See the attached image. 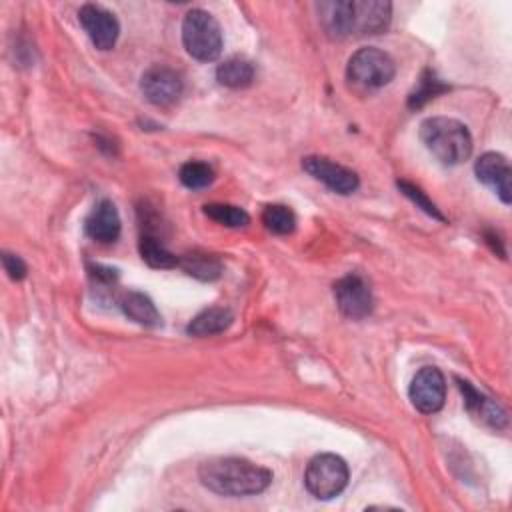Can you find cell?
Masks as SVG:
<instances>
[{
    "label": "cell",
    "instance_id": "1",
    "mask_svg": "<svg viewBox=\"0 0 512 512\" xmlns=\"http://www.w3.org/2000/svg\"><path fill=\"white\" fill-rule=\"evenodd\" d=\"M324 34L332 40L370 36L388 28L392 4L386 0H330L316 4Z\"/></svg>",
    "mask_w": 512,
    "mask_h": 512
},
{
    "label": "cell",
    "instance_id": "2",
    "mask_svg": "<svg viewBox=\"0 0 512 512\" xmlns=\"http://www.w3.org/2000/svg\"><path fill=\"white\" fill-rule=\"evenodd\" d=\"M200 482L222 496H252L264 492L272 472L246 458H210L198 468Z\"/></svg>",
    "mask_w": 512,
    "mask_h": 512
},
{
    "label": "cell",
    "instance_id": "3",
    "mask_svg": "<svg viewBox=\"0 0 512 512\" xmlns=\"http://www.w3.org/2000/svg\"><path fill=\"white\" fill-rule=\"evenodd\" d=\"M420 140L426 150L446 166L460 164L472 154V136L468 128L448 116H432L420 124Z\"/></svg>",
    "mask_w": 512,
    "mask_h": 512
},
{
    "label": "cell",
    "instance_id": "4",
    "mask_svg": "<svg viewBox=\"0 0 512 512\" xmlns=\"http://www.w3.org/2000/svg\"><path fill=\"white\" fill-rule=\"evenodd\" d=\"M182 42L192 58L200 62H212L222 52L220 24L210 12L192 8L182 20Z\"/></svg>",
    "mask_w": 512,
    "mask_h": 512
},
{
    "label": "cell",
    "instance_id": "5",
    "mask_svg": "<svg viewBox=\"0 0 512 512\" xmlns=\"http://www.w3.org/2000/svg\"><path fill=\"white\" fill-rule=\"evenodd\" d=\"M396 74V64L390 54L380 48L366 46L356 50L346 66V78L354 88L376 90L386 86Z\"/></svg>",
    "mask_w": 512,
    "mask_h": 512
},
{
    "label": "cell",
    "instance_id": "6",
    "mask_svg": "<svg viewBox=\"0 0 512 512\" xmlns=\"http://www.w3.org/2000/svg\"><path fill=\"white\" fill-rule=\"evenodd\" d=\"M348 484V464L338 454L314 456L304 472L306 490L318 500H330L338 496Z\"/></svg>",
    "mask_w": 512,
    "mask_h": 512
},
{
    "label": "cell",
    "instance_id": "7",
    "mask_svg": "<svg viewBox=\"0 0 512 512\" xmlns=\"http://www.w3.org/2000/svg\"><path fill=\"white\" fill-rule=\"evenodd\" d=\"M410 402L422 414H434L444 406L446 380L444 374L434 366H424L416 372L408 388Z\"/></svg>",
    "mask_w": 512,
    "mask_h": 512
},
{
    "label": "cell",
    "instance_id": "8",
    "mask_svg": "<svg viewBox=\"0 0 512 512\" xmlns=\"http://www.w3.org/2000/svg\"><path fill=\"white\" fill-rule=\"evenodd\" d=\"M140 90L154 106H170L182 96L184 82L176 70L154 64L142 74Z\"/></svg>",
    "mask_w": 512,
    "mask_h": 512
},
{
    "label": "cell",
    "instance_id": "9",
    "mask_svg": "<svg viewBox=\"0 0 512 512\" xmlns=\"http://www.w3.org/2000/svg\"><path fill=\"white\" fill-rule=\"evenodd\" d=\"M302 168L336 194H352L360 186L358 174L324 156L302 158Z\"/></svg>",
    "mask_w": 512,
    "mask_h": 512
},
{
    "label": "cell",
    "instance_id": "10",
    "mask_svg": "<svg viewBox=\"0 0 512 512\" xmlns=\"http://www.w3.org/2000/svg\"><path fill=\"white\" fill-rule=\"evenodd\" d=\"M334 298L346 318L362 320L372 312V292L362 276L348 274L334 284Z\"/></svg>",
    "mask_w": 512,
    "mask_h": 512
},
{
    "label": "cell",
    "instance_id": "11",
    "mask_svg": "<svg viewBox=\"0 0 512 512\" xmlns=\"http://www.w3.org/2000/svg\"><path fill=\"white\" fill-rule=\"evenodd\" d=\"M78 20H80L82 28L86 30L90 42L98 50L114 48L118 34H120V24L110 10H106L98 4H84L78 10Z\"/></svg>",
    "mask_w": 512,
    "mask_h": 512
},
{
    "label": "cell",
    "instance_id": "12",
    "mask_svg": "<svg viewBox=\"0 0 512 512\" xmlns=\"http://www.w3.org/2000/svg\"><path fill=\"white\" fill-rule=\"evenodd\" d=\"M476 178L488 186L504 204H510L512 200V170L506 160V156L498 152H486L482 154L474 164Z\"/></svg>",
    "mask_w": 512,
    "mask_h": 512
},
{
    "label": "cell",
    "instance_id": "13",
    "mask_svg": "<svg viewBox=\"0 0 512 512\" xmlns=\"http://www.w3.org/2000/svg\"><path fill=\"white\" fill-rule=\"evenodd\" d=\"M120 214L114 206V202L110 200H100L92 212L88 214L86 222H84V230L86 234L100 242V244H110L120 236Z\"/></svg>",
    "mask_w": 512,
    "mask_h": 512
},
{
    "label": "cell",
    "instance_id": "14",
    "mask_svg": "<svg viewBox=\"0 0 512 512\" xmlns=\"http://www.w3.org/2000/svg\"><path fill=\"white\" fill-rule=\"evenodd\" d=\"M118 306L130 320H134L140 326L154 328V326H160V322H162L160 312L156 310L154 302L142 292H134V290L122 292L118 298Z\"/></svg>",
    "mask_w": 512,
    "mask_h": 512
},
{
    "label": "cell",
    "instance_id": "15",
    "mask_svg": "<svg viewBox=\"0 0 512 512\" xmlns=\"http://www.w3.org/2000/svg\"><path fill=\"white\" fill-rule=\"evenodd\" d=\"M232 320H234V316H232V312H230L228 308L212 306V308H206V310L198 312V314L190 320L186 332H188L190 336H196V338L214 336V334H220V332L228 330L230 324H232Z\"/></svg>",
    "mask_w": 512,
    "mask_h": 512
},
{
    "label": "cell",
    "instance_id": "16",
    "mask_svg": "<svg viewBox=\"0 0 512 512\" xmlns=\"http://www.w3.org/2000/svg\"><path fill=\"white\" fill-rule=\"evenodd\" d=\"M216 80L226 88H246L254 80V66L246 58H228L218 64Z\"/></svg>",
    "mask_w": 512,
    "mask_h": 512
},
{
    "label": "cell",
    "instance_id": "17",
    "mask_svg": "<svg viewBox=\"0 0 512 512\" xmlns=\"http://www.w3.org/2000/svg\"><path fill=\"white\" fill-rule=\"evenodd\" d=\"M178 266L198 280H216L222 274V262L216 256L204 252L184 254L178 258Z\"/></svg>",
    "mask_w": 512,
    "mask_h": 512
},
{
    "label": "cell",
    "instance_id": "18",
    "mask_svg": "<svg viewBox=\"0 0 512 512\" xmlns=\"http://www.w3.org/2000/svg\"><path fill=\"white\" fill-rule=\"evenodd\" d=\"M142 260L152 268H174L178 266V256H174L158 238L144 234L138 244Z\"/></svg>",
    "mask_w": 512,
    "mask_h": 512
},
{
    "label": "cell",
    "instance_id": "19",
    "mask_svg": "<svg viewBox=\"0 0 512 512\" xmlns=\"http://www.w3.org/2000/svg\"><path fill=\"white\" fill-rule=\"evenodd\" d=\"M262 224L272 234H290L296 228V214L284 204H270L262 210Z\"/></svg>",
    "mask_w": 512,
    "mask_h": 512
},
{
    "label": "cell",
    "instance_id": "20",
    "mask_svg": "<svg viewBox=\"0 0 512 512\" xmlns=\"http://www.w3.org/2000/svg\"><path fill=\"white\" fill-rule=\"evenodd\" d=\"M204 214L228 228H242L250 222V216L244 208L240 206H232V204H206L204 206Z\"/></svg>",
    "mask_w": 512,
    "mask_h": 512
},
{
    "label": "cell",
    "instance_id": "21",
    "mask_svg": "<svg viewBox=\"0 0 512 512\" xmlns=\"http://www.w3.org/2000/svg\"><path fill=\"white\" fill-rule=\"evenodd\" d=\"M178 178L180 182L190 188V190H200V188H206L212 184L214 180V170L206 164V162H198V160H190V162H184L180 166V172H178Z\"/></svg>",
    "mask_w": 512,
    "mask_h": 512
},
{
    "label": "cell",
    "instance_id": "22",
    "mask_svg": "<svg viewBox=\"0 0 512 512\" xmlns=\"http://www.w3.org/2000/svg\"><path fill=\"white\" fill-rule=\"evenodd\" d=\"M444 90H448V86H444L440 80H436L434 74L426 72V76L420 80L418 88L410 94L408 106H410V108H420L424 102H428L430 98H434L436 94H440V92H444Z\"/></svg>",
    "mask_w": 512,
    "mask_h": 512
},
{
    "label": "cell",
    "instance_id": "23",
    "mask_svg": "<svg viewBox=\"0 0 512 512\" xmlns=\"http://www.w3.org/2000/svg\"><path fill=\"white\" fill-rule=\"evenodd\" d=\"M398 188H400V192L406 196V198H410L420 210H424L428 216H432V218H436V220H444V216L440 214V210L436 208V204L426 196V192H422L416 184H412V182H406V180H398Z\"/></svg>",
    "mask_w": 512,
    "mask_h": 512
},
{
    "label": "cell",
    "instance_id": "24",
    "mask_svg": "<svg viewBox=\"0 0 512 512\" xmlns=\"http://www.w3.org/2000/svg\"><path fill=\"white\" fill-rule=\"evenodd\" d=\"M2 266L6 270V274L12 278V280H22L26 276V264L20 256L16 254H10V252H2Z\"/></svg>",
    "mask_w": 512,
    "mask_h": 512
}]
</instances>
